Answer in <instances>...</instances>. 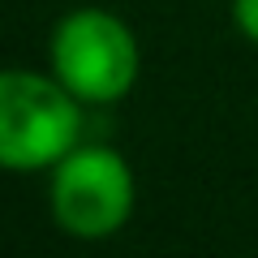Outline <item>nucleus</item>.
Returning <instances> with one entry per match:
<instances>
[{"label": "nucleus", "mask_w": 258, "mask_h": 258, "mask_svg": "<svg viewBox=\"0 0 258 258\" xmlns=\"http://www.w3.org/2000/svg\"><path fill=\"white\" fill-rule=\"evenodd\" d=\"M86 134V103L56 74L0 69V172H52Z\"/></svg>", "instance_id": "f257e3e1"}, {"label": "nucleus", "mask_w": 258, "mask_h": 258, "mask_svg": "<svg viewBox=\"0 0 258 258\" xmlns=\"http://www.w3.org/2000/svg\"><path fill=\"white\" fill-rule=\"evenodd\" d=\"M47 64L86 108L116 103L138 82V39L125 18L99 5L69 9L52 26L47 39Z\"/></svg>", "instance_id": "f03ea898"}, {"label": "nucleus", "mask_w": 258, "mask_h": 258, "mask_svg": "<svg viewBox=\"0 0 258 258\" xmlns=\"http://www.w3.org/2000/svg\"><path fill=\"white\" fill-rule=\"evenodd\" d=\"M134 198L138 189L125 155L86 138L52 168V185H47L52 220L74 241L116 237L134 215Z\"/></svg>", "instance_id": "7ed1b4c3"}, {"label": "nucleus", "mask_w": 258, "mask_h": 258, "mask_svg": "<svg viewBox=\"0 0 258 258\" xmlns=\"http://www.w3.org/2000/svg\"><path fill=\"white\" fill-rule=\"evenodd\" d=\"M232 22H237V30L258 47V0H232Z\"/></svg>", "instance_id": "20e7f679"}]
</instances>
